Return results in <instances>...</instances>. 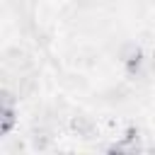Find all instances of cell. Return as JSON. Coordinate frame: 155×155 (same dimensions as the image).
<instances>
[{
  "label": "cell",
  "instance_id": "cell-1",
  "mask_svg": "<svg viewBox=\"0 0 155 155\" xmlns=\"http://www.w3.org/2000/svg\"><path fill=\"white\" fill-rule=\"evenodd\" d=\"M17 124H19L17 104H7V102H2V104H0V133H2V136H10V133L15 131Z\"/></svg>",
  "mask_w": 155,
  "mask_h": 155
},
{
  "label": "cell",
  "instance_id": "cell-2",
  "mask_svg": "<svg viewBox=\"0 0 155 155\" xmlns=\"http://www.w3.org/2000/svg\"><path fill=\"white\" fill-rule=\"evenodd\" d=\"M68 126H70V131H73L75 136H80V138H90V136L97 131L94 119L87 116V114H73L70 121H68Z\"/></svg>",
  "mask_w": 155,
  "mask_h": 155
}]
</instances>
